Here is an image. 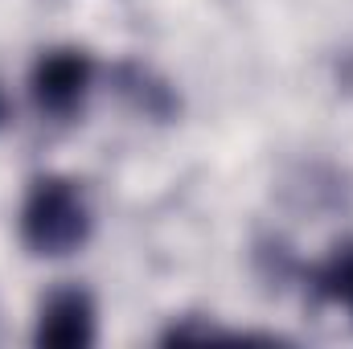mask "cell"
I'll list each match as a JSON object with an SVG mask.
<instances>
[{
    "mask_svg": "<svg viewBox=\"0 0 353 349\" xmlns=\"http://www.w3.org/2000/svg\"><path fill=\"white\" fill-rule=\"evenodd\" d=\"M87 206L83 193L70 181H37L25 210H21V235L37 255H66L87 239Z\"/></svg>",
    "mask_w": 353,
    "mask_h": 349,
    "instance_id": "6da1fadb",
    "label": "cell"
},
{
    "mask_svg": "<svg viewBox=\"0 0 353 349\" xmlns=\"http://www.w3.org/2000/svg\"><path fill=\"white\" fill-rule=\"evenodd\" d=\"M87 87H90V62H87V54H79V50H54L33 70V94L54 115L74 111L83 103Z\"/></svg>",
    "mask_w": 353,
    "mask_h": 349,
    "instance_id": "7a4b0ae2",
    "label": "cell"
},
{
    "mask_svg": "<svg viewBox=\"0 0 353 349\" xmlns=\"http://www.w3.org/2000/svg\"><path fill=\"white\" fill-rule=\"evenodd\" d=\"M37 337L46 346H87L94 337V312H90V300L83 292H58L46 308H41V329Z\"/></svg>",
    "mask_w": 353,
    "mask_h": 349,
    "instance_id": "3957f363",
    "label": "cell"
},
{
    "mask_svg": "<svg viewBox=\"0 0 353 349\" xmlns=\"http://www.w3.org/2000/svg\"><path fill=\"white\" fill-rule=\"evenodd\" d=\"M321 283H325V292L337 300V304H345L353 312V247L345 251H337L329 267H325V275H321Z\"/></svg>",
    "mask_w": 353,
    "mask_h": 349,
    "instance_id": "277c9868",
    "label": "cell"
},
{
    "mask_svg": "<svg viewBox=\"0 0 353 349\" xmlns=\"http://www.w3.org/2000/svg\"><path fill=\"white\" fill-rule=\"evenodd\" d=\"M0 115H4V103H0Z\"/></svg>",
    "mask_w": 353,
    "mask_h": 349,
    "instance_id": "5b68a950",
    "label": "cell"
}]
</instances>
